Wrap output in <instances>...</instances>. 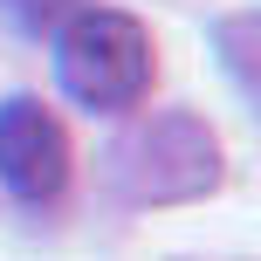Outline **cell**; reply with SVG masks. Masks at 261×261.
I'll return each instance as SVG.
<instances>
[{"instance_id":"cell-3","label":"cell","mask_w":261,"mask_h":261,"mask_svg":"<svg viewBox=\"0 0 261 261\" xmlns=\"http://www.w3.org/2000/svg\"><path fill=\"white\" fill-rule=\"evenodd\" d=\"M76 7H83V0H0V14H7L14 28H28V35H41V28H62Z\"/></svg>"},{"instance_id":"cell-2","label":"cell","mask_w":261,"mask_h":261,"mask_svg":"<svg viewBox=\"0 0 261 261\" xmlns=\"http://www.w3.org/2000/svg\"><path fill=\"white\" fill-rule=\"evenodd\" d=\"M0 179L14 199L41 206L69 186V138L35 96H7L0 103Z\"/></svg>"},{"instance_id":"cell-1","label":"cell","mask_w":261,"mask_h":261,"mask_svg":"<svg viewBox=\"0 0 261 261\" xmlns=\"http://www.w3.org/2000/svg\"><path fill=\"white\" fill-rule=\"evenodd\" d=\"M55 76L83 110H130L151 90V35L117 7H76L55 41Z\"/></svg>"}]
</instances>
